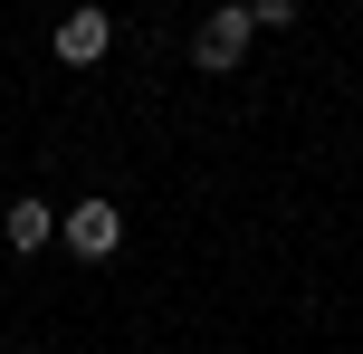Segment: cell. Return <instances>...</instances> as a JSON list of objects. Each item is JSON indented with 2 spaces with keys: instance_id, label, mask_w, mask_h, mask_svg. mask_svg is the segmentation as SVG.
Segmentation results:
<instances>
[{
  "instance_id": "3",
  "label": "cell",
  "mask_w": 363,
  "mask_h": 354,
  "mask_svg": "<svg viewBox=\"0 0 363 354\" xmlns=\"http://www.w3.org/2000/svg\"><path fill=\"white\" fill-rule=\"evenodd\" d=\"M115 240H125V211L115 201H77L67 211V249L77 259H115Z\"/></svg>"
},
{
  "instance_id": "2",
  "label": "cell",
  "mask_w": 363,
  "mask_h": 354,
  "mask_svg": "<svg viewBox=\"0 0 363 354\" xmlns=\"http://www.w3.org/2000/svg\"><path fill=\"white\" fill-rule=\"evenodd\" d=\"M48 48L67 57V67H96V57L115 48V19H106V10H67V19L48 29Z\"/></svg>"
},
{
  "instance_id": "4",
  "label": "cell",
  "mask_w": 363,
  "mask_h": 354,
  "mask_svg": "<svg viewBox=\"0 0 363 354\" xmlns=\"http://www.w3.org/2000/svg\"><path fill=\"white\" fill-rule=\"evenodd\" d=\"M0 230H10V249H48V230H57V211L38 201V192H19V201H10V221H0Z\"/></svg>"
},
{
  "instance_id": "5",
  "label": "cell",
  "mask_w": 363,
  "mask_h": 354,
  "mask_svg": "<svg viewBox=\"0 0 363 354\" xmlns=\"http://www.w3.org/2000/svg\"><path fill=\"white\" fill-rule=\"evenodd\" d=\"M249 19H258V29H287V19H296V0H249Z\"/></svg>"
},
{
  "instance_id": "1",
  "label": "cell",
  "mask_w": 363,
  "mask_h": 354,
  "mask_svg": "<svg viewBox=\"0 0 363 354\" xmlns=\"http://www.w3.org/2000/svg\"><path fill=\"white\" fill-rule=\"evenodd\" d=\"M249 38H258V19H249V10H239V0H230V10H211V19H201V29H191V57H201V67H211V77H230L239 57H249Z\"/></svg>"
}]
</instances>
